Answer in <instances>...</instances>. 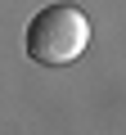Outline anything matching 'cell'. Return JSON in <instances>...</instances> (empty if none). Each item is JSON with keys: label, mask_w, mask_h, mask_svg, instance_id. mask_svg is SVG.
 <instances>
[{"label": "cell", "mask_w": 126, "mask_h": 135, "mask_svg": "<svg viewBox=\"0 0 126 135\" xmlns=\"http://www.w3.org/2000/svg\"><path fill=\"white\" fill-rule=\"evenodd\" d=\"M90 50V18L77 5H45L27 23V59L41 68H68Z\"/></svg>", "instance_id": "cell-1"}]
</instances>
